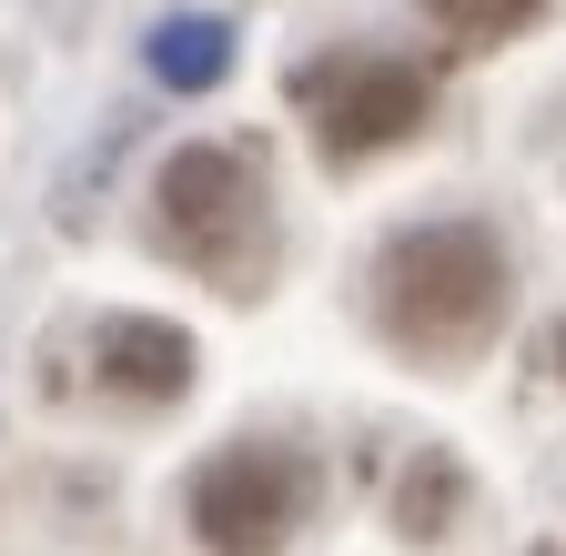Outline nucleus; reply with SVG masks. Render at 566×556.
I'll list each match as a JSON object with an SVG mask.
<instances>
[{
    "mask_svg": "<svg viewBox=\"0 0 566 556\" xmlns=\"http://www.w3.org/2000/svg\"><path fill=\"white\" fill-rule=\"evenodd\" d=\"M546 355H556V375H566V314H556V334H546Z\"/></svg>",
    "mask_w": 566,
    "mask_h": 556,
    "instance_id": "9",
    "label": "nucleus"
},
{
    "mask_svg": "<svg viewBox=\"0 0 566 556\" xmlns=\"http://www.w3.org/2000/svg\"><path fill=\"white\" fill-rule=\"evenodd\" d=\"M153 243L172 263H192L212 294H263L273 263H283L263 162L233 153V143H182L163 162V182H153Z\"/></svg>",
    "mask_w": 566,
    "mask_h": 556,
    "instance_id": "2",
    "label": "nucleus"
},
{
    "mask_svg": "<svg viewBox=\"0 0 566 556\" xmlns=\"http://www.w3.org/2000/svg\"><path fill=\"white\" fill-rule=\"evenodd\" d=\"M92 375L132 405H182L192 395V334L163 314H102L92 324Z\"/></svg>",
    "mask_w": 566,
    "mask_h": 556,
    "instance_id": "5",
    "label": "nucleus"
},
{
    "mask_svg": "<svg viewBox=\"0 0 566 556\" xmlns=\"http://www.w3.org/2000/svg\"><path fill=\"white\" fill-rule=\"evenodd\" d=\"M424 11H436L455 41H506V31H526L546 0H424Z\"/></svg>",
    "mask_w": 566,
    "mask_h": 556,
    "instance_id": "8",
    "label": "nucleus"
},
{
    "mask_svg": "<svg viewBox=\"0 0 566 556\" xmlns=\"http://www.w3.org/2000/svg\"><path fill=\"white\" fill-rule=\"evenodd\" d=\"M506 304H516V263L465 213L405 223L375 253V324H385V344H405V355H424V365L485 355V344L506 334Z\"/></svg>",
    "mask_w": 566,
    "mask_h": 556,
    "instance_id": "1",
    "label": "nucleus"
},
{
    "mask_svg": "<svg viewBox=\"0 0 566 556\" xmlns=\"http://www.w3.org/2000/svg\"><path fill=\"white\" fill-rule=\"evenodd\" d=\"M314 496H324V465H314L304 445L243 436V445H223V455H202V465H192L182 516H192L202 556H283V546L304 536Z\"/></svg>",
    "mask_w": 566,
    "mask_h": 556,
    "instance_id": "3",
    "label": "nucleus"
},
{
    "mask_svg": "<svg viewBox=\"0 0 566 556\" xmlns=\"http://www.w3.org/2000/svg\"><path fill=\"white\" fill-rule=\"evenodd\" d=\"M455 516H465V465H455L446 445L405 455V475H395V526H405L415 546H436V536H446Z\"/></svg>",
    "mask_w": 566,
    "mask_h": 556,
    "instance_id": "7",
    "label": "nucleus"
},
{
    "mask_svg": "<svg viewBox=\"0 0 566 556\" xmlns=\"http://www.w3.org/2000/svg\"><path fill=\"white\" fill-rule=\"evenodd\" d=\"M294 102L314 112L324 162H365V153H395V143L424 132L436 82H424L415 61H395V51H324V61L294 72Z\"/></svg>",
    "mask_w": 566,
    "mask_h": 556,
    "instance_id": "4",
    "label": "nucleus"
},
{
    "mask_svg": "<svg viewBox=\"0 0 566 556\" xmlns=\"http://www.w3.org/2000/svg\"><path fill=\"white\" fill-rule=\"evenodd\" d=\"M142 61H153V82H163V92H212V82L233 72V21H212V11H172V21L153 31V51H142Z\"/></svg>",
    "mask_w": 566,
    "mask_h": 556,
    "instance_id": "6",
    "label": "nucleus"
}]
</instances>
